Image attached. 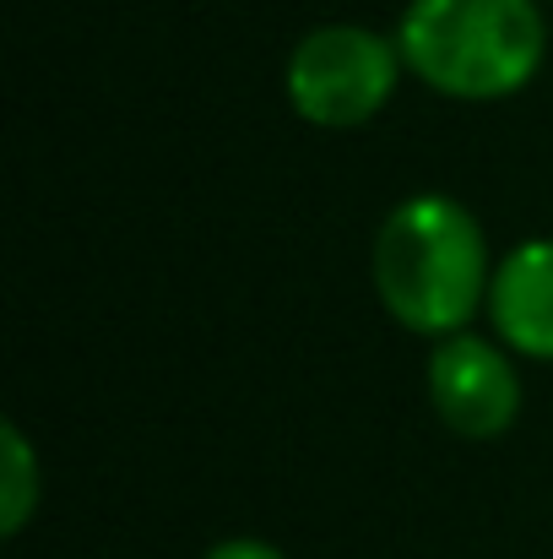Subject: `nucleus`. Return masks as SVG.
Returning <instances> with one entry per match:
<instances>
[{
  "label": "nucleus",
  "mask_w": 553,
  "mask_h": 559,
  "mask_svg": "<svg viewBox=\"0 0 553 559\" xmlns=\"http://www.w3.org/2000/svg\"><path fill=\"white\" fill-rule=\"evenodd\" d=\"M489 239L450 195H407L374 234V294L396 326L456 337L489 305Z\"/></svg>",
  "instance_id": "1"
},
{
  "label": "nucleus",
  "mask_w": 553,
  "mask_h": 559,
  "mask_svg": "<svg viewBox=\"0 0 553 559\" xmlns=\"http://www.w3.org/2000/svg\"><path fill=\"white\" fill-rule=\"evenodd\" d=\"M396 49L423 87L456 104H500L538 76L549 27L538 0H407Z\"/></svg>",
  "instance_id": "2"
},
{
  "label": "nucleus",
  "mask_w": 553,
  "mask_h": 559,
  "mask_svg": "<svg viewBox=\"0 0 553 559\" xmlns=\"http://www.w3.org/2000/svg\"><path fill=\"white\" fill-rule=\"evenodd\" d=\"M401 66L407 60L396 38L359 27V22H326L293 44L282 87L299 120L321 131H348V126L374 120L390 104Z\"/></svg>",
  "instance_id": "3"
},
{
  "label": "nucleus",
  "mask_w": 553,
  "mask_h": 559,
  "mask_svg": "<svg viewBox=\"0 0 553 559\" xmlns=\"http://www.w3.org/2000/svg\"><path fill=\"white\" fill-rule=\"evenodd\" d=\"M429 402L450 435L500 440L521 418V370L500 343L456 332L429 354Z\"/></svg>",
  "instance_id": "4"
},
{
  "label": "nucleus",
  "mask_w": 553,
  "mask_h": 559,
  "mask_svg": "<svg viewBox=\"0 0 553 559\" xmlns=\"http://www.w3.org/2000/svg\"><path fill=\"white\" fill-rule=\"evenodd\" d=\"M489 316L510 354L553 365V239H527L494 266Z\"/></svg>",
  "instance_id": "5"
},
{
  "label": "nucleus",
  "mask_w": 553,
  "mask_h": 559,
  "mask_svg": "<svg viewBox=\"0 0 553 559\" xmlns=\"http://www.w3.org/2000/svg\"><path fill=\"white\" fill-rule=\"evenodd\" d=\"M44 500V467H38V451L27 445V435L16 424H0V533L16 538L33 511Z\"/></svg>",
  "instance_id": "6"
},
{
  "label": "nucleus",
  "mask_w": 553,
  "mask_h": 559,
  "mask_svg": "<svg viewBox=\"0 0 553 559\" xmlns=\"http://www.w3.org/2000/svg\"><path fill=\"white\" fill-rule=\"evenodd\" d=\"M201 559H288L277 544H261V538H223V544H212Z\"/></svg>",
  "instance_id": "7"
}]
</instances>
